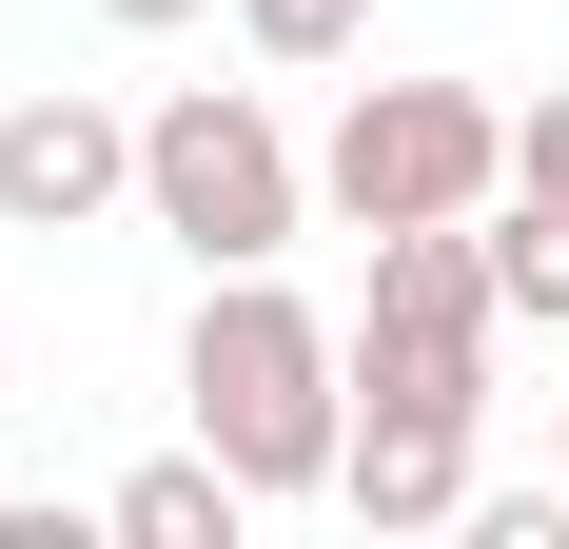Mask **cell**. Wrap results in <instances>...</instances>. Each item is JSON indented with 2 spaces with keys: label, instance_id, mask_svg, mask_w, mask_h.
I'll use <instances>...</instances> for the list:
<instances>
[{
  "label": "cell",
  "instance_id": "6da1fadb",
  "mask_svg": "<svg viewBox=\"0 0 569 549\" xmlns=\"http://www.w3.org/2000/svg\"><path fill=\"white\" fill-rule=\"evenodd\" d=\"M177 392H197V451H217L256 510H276V491H335V451H353V333L295 315L276 256H256V274H197Z\"/></svg>",
  "mask_w": 569,
  "mask_h": 549
},
{
  "label": "cell",
  "instance_id": "7a4b0ae2",
  "mask_svg": "<svg viewBox=\"0 0 569 549\" xmlns=\"http://www.w3.org/2000/svg\"><path fill=\"white\" fill-rule=\"evenodd\" d=\"M138 217H158L197 274H256V256H295V217H315V158L276 138L256 79H177V99L138 118Z\"/></svg>",
  "mask_w": 569,
  "mask_h": 549
},
{
  "label": "cell",
  "instance_id": "3957f363",
  "mask_svg": "<svg viewBox=\"0 0 569 549\" xmlns=\"http://www.w3.org/2000/svg\"><path fill=\"white\" fill-rule=\"evenodd\" d=\"M491 217H412L373 236V295H353V412H491Z\"/></svg>",
  "mask_w": 569,
  "mask_h": 549
},
{
  "label": "cell",
  "instance_id": "277c9868",
  "mask_svg": "<svg viewBox=\"0 0 569 549\" xmlns=\"http://www.w3.org/2000/svg\"><path fill=\"white\" fill-rule=\"evenodd\" d=\"M353 236H412V217H491L511 197V118L471 99V79H353L335 99V158H315Z\"/></svg>",
  "mask_w": 569,
  "mask_h": 549
},
{
  "label": "cell",
  "instance_id": "5b68a950",
  "mask_svg": "<svg viewBox=\"0 0 569 549\" xmlns=\"http://www.w3.org/2000/svg\"><path fill=\"white\" fill-rule=\"evenodd\" d=\"M118 197H138V118L118 99H0V236H99Z\"/></svg>",
  "mask_w": 569,
  "mask_h": 549
},
{
  "label": "cell",
  "instance_id": "8992f818",
  "mask_svg": "<svg viewBox=\"0 0 569 549\" xmlns=\"http://www.w3.org/2000/svg\"><path fill=\"white\" fill-rule=\"evenodd\" d=\"M335 510H353V530H452V510H471V412H353Z\"/></svg>",
  "mask_w": 569,
  "mask_h": 549
},
{
  "label": "cell",
  "instance_id": "52a82bcc",
  "mask_svg": "<svg viewBox=\"0 0 569 549\" xmlns=\"http://www.w3.org/2000/svg\"><path fill=\"white\" fill-rule=\"evenodd\" d=\"M236 510H256V491H236L217 451H158V471H118V549H236Z\"/></svg>",
  "mask_w": 569,
  "mask_h": 549
},
{
  "label": "cell",
  "instance_id": "ba28073f",
  "mask_svg": "<svg viewBox=\"0 0 569 549\" xmlns=\"http://www.w3.org/2000/svg\"><path fill=\"white\" fill-rule=\"evenodd\" d=\"M491 295L530 333H569V197H491Z\"/></svg>",
  "mask_w": 569,
  "mask_h": 549
},
{
  "label": "cell",
  "instance_id": "9c48e42d",
  "mask_svg": "<svg viewBox=\"0 0 569 549\" xmlns=\"http://www.w3.org/2000/svg\"><path fill=\"white\" fill-rule=\"evenodd\" d=\"M236 40H256V59H295V79H335V59L373 40V0H236Z\"/></svg>",
  "mask_w": 569,
  "mask_h": 549
},
{
  "label": "cell",
  "instance_id": "30bf717a",
  "mask_svg": "<svg viewBox=\"0 0 569 549\" xmlns=\"http://www.w3.org/2000/svg\"><path fill=\"white\" fill-rule=\"evenodd\" d=\"M511 197H569V99H530V118H511Z\"/></svg>",
  "mask_w": 569,
  "mask_h": 549
},
{
  "label": "cell",
  "instance_id": "8fae6325",
  "mask_svg": "<svg viewBox=\"0 0 569 549\" xmlns=\"http://www.w3.org/2000/svg\"><path fill=\"white\" fill-rule=\"evenodd\" d=\"M99 20H138V40H158V20H197V0H99Z\"/></svg>",
  "mask_w": 569,
  "mask_h": 549
}]
</instances>
